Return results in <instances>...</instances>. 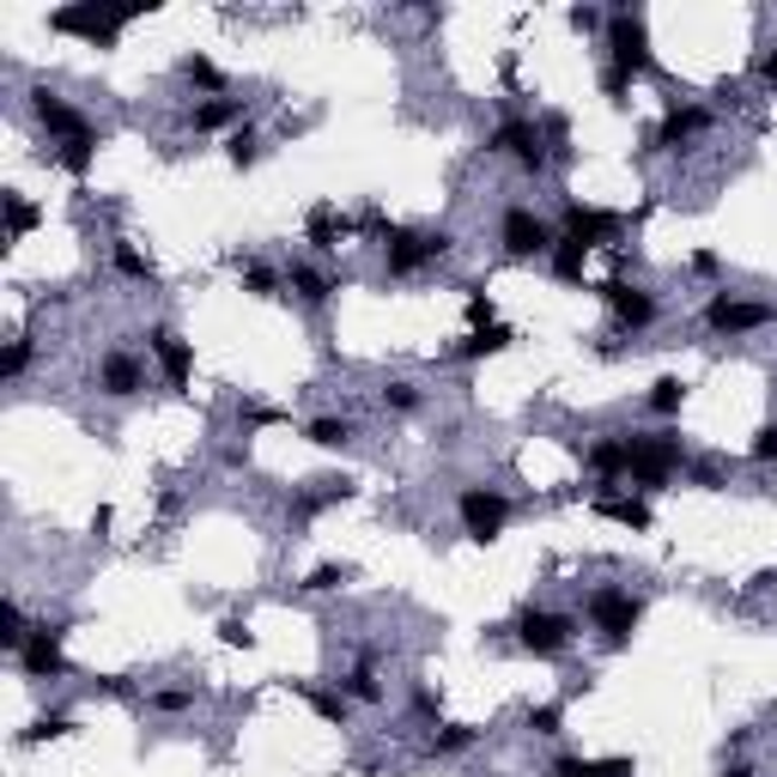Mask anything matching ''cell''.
Listing matches in <instances>:
<instances>
[{"label":"cell","mask_w":777,"mask_h":777,"mask_svg":"<svg viewBox=\"0 0 777 777\" xmlns=\"http://www.w3.org/2000/svg\"><path fill=\"white\" fill-rule=\"evenodd\" d=\"M686 468V444L675 425H663V432H626V481L632 492H663L675 474Z\"/></svg>","instance_id":"cell-1"},{"label":"cell","mask_w":777,"mask_h":777,"mask_svg":"<svg viewBox=\"0 0 777 777\" xmlns=\"http://www.w3.org/2000/svg\"><path fill=\"white\" fill-rule=\"evenodd\" d=\"M602 49H607V68H619L626 80H644V73H656V56H650V19H644L638 7H607Z\"/></svg>","instance_id":"cell-2"},{"label":"cell","mask_w":777,"mask_h":777,"mask_svg":"<svg viewBox=\"0 0 777 777\" xmlns=\"http://www.w3.org/2000/svg\"><path fill=\"white\" fill-rule=\"evenodd\" d=\"M450 250H456V231H450V225H425V231L395 225V231H389V243H383V274L389 280H413V274H425L432 262H444Z\"/></svg>","instance_id":"cell-3"},{"label":"cell","mask_w":777,"mask_h":777,"mask_svg":"<svg viewBox=\"0 0 777 777\" xmlns=\"http://www.w3.org/2000/svg\"><path fill=\"white\" fill-rule=\"evenodd\" d=\"M577 632H583L577 614H559V607H535V602H528L523 614L511 619V638L523 644L528 656H541V663H559V656L577 644Z\"/></svg>","instance_id":"cell-4"},{"label":"cell","mask_w":777,"mask_h":777,"mask_svg":"<svg viewBox=\"0 0 777 777\" xmlns=\"http://www.w3.org/2000/svg\"><path fill=\"white\" fill-rule=\"evenodd\" d=\"M553 243H559V225L541 219L528 201H516V206L498 213V255L504 262H547Z\"/></svg>","instance_id":"cell-5"},{"label":"cell","mask_w":777,"mask_h":777,"mask_svg":"<svg viewBox=\"0 0 777 777\" xmlns=\"http://www.w3.org/2000/svg\"><path fill=\"white\" fill-rule=\"evenodd\" d=\"M152 7H98V0H73V7H56L49 12V31L61 37H85V43H103L110 49L115 37H122V24L147 19Z\"/></svg>","instance_id":"cell-6"},{"label":"cell","mask_w":777,"mask_h":777,"mask_svg":"<svg viewBox=\"0 0 777 777\" xmlns=\"http://www.w3.org/2000/svg\"><path fill=\"white\" fill-rule=\"evenodd\" d=\"M486 152H492V159H511L516 171L535 176V183L553 171V152H547V140H541L535 115H504V122L486 134Z\"/></svg>","instance_id":"cell-7"},{"label":"cell","mask_w":777,"mask_h":777,"mask_svg":"<svg viewBox=\"0 0 777 777\" xmlns=\"http://www.w3.org/2000/svg\"><path fill=\"white\" fill-rule=\"evenodd\" d=\"M583 614H589V626L619 650V644H626L632 632H638V619H644V595L619 589V583H595V589L583 595Z\"/></svg>","instance_id":"cell-8"},{"label":"cell","mask_w":777,"mask_h":777,"mask_svg":"<svg viewBox=\"0 0 777 777\" xmlns=\"http://www.w3.org/2000/svg\"><path fill=\"white\" fill-rule=\"evenodd\" d=\"M511 511H516V504L504 498L498 486H481V481H474V486L456 492V523H462V535L481 541V547H492V541L511 528Z\"/></svg>","instance_id":"cell-9"},{"label":"cell","mask_w":777,"mask_h":777,"mask_svg":"<svg viewBox=\"0 0 777 777\" xmlns=\"http://www.w3.org/2000/svg\"><path fill=\"white\" fill-rule=\"evenodd\" d=\"M698 322H705L710 334H754L766 329V322H777V297H741V292H710L705 310H698Z\"/></svg>","instance_id":"cell-10"},{"label":"cell","mask_w":777,"mask_h":777,"mask_svg":"<svg viewBox=\"0 0 777 777\" xmlns=\"http://www.w3.org/2000/svg\"><path fill=\"white\" fill-rule=\"evenodd\" d=\"M31 115H37V128H43V134L56 140V147H68V140H92V134H98L92 115L73 110V103L61 98V92H49V85H37V92H31Z\"/></svg>","instance_id":"cell-11"},{"label":"cell","mask_w":777,"mask_h":777,"mask_svg":"<svg viewBox=\"0 0 777 777\" xmlns=\"http://www.w3.org/2000/svg\"><path fill=\"white\" fill-rule=\"evenodd\" d=\"M710 128V103H698V98H675L663 110V122L650 128V140H644V152H680L686 140H698Z\"/></svg>","instance_id":"cell-12"},{"label":"cell","mask_w":777,"mask_h":777,"mask_svg":"<svg viewBox=\"0 0 777 777\" xmlns=\"http://www.w3.org/2000/svg\"><path fill=\"white\" fill-rule=\"evenodd\" d=\"M602 304L614 310L619 322H626L632 334H644V329H656V316H663V304H656V292L650 286H638V280H602Z\"/></svg>","instance_id":"cell-13"},{"label":"cell","mask_w":777,"mask_h":777,"mask_svg":"<svg viewBox=\"0 0 777 777\" xmlns=\"http://www.w3.org/2000/svg\"><path fill=\"white\" fill-rule=\"evenodd\" d=\"M140 389H147V359L128 353V346H103V353H98V395L134 401Z\"/></svg>","instance_id":"cell-14"},{"label":"cell","mask_w":777,"mask_h":777,"mask_svg":"<svg viewBox=\"0 0 777 777\" xmlns=\"http://www.w3.org/2000/svg\"><path fill=\"white\" fill-rule=\"evenodd\" d=\"M12 663H19L24 680H68V675H73L68 650H61V626H37V638L24 644Z\"/></svg>","instance_id":"cell-15"},{"label":"cell","mask_w":777,"mask_h":777,"mask_svg":"<svg viewBox=\"0 0 777 777\" xmlns=\"http://www.w3.org/2000/svg\"><path fill=\"white\" fill-rule=\"evenodd\" d=\"M147 353H152V365L164 371V383L189 389V377H194V346L171 329V322H152V329H147Z\"/></svg>","instance_id":"cell-16"},{"label":"cell","mask_w":777,"mask_h":777,"mask_svg":"<svg viewBox=\"0 0 777 777\" xmlns=\"http://www.w3.org/2000/svg\"><path fill=\"white\" fill-rule=\"evenodd\" d=\"M589 511L607 516V523H619V528H632V535H644V528L656 523V511H650L644 492H614V486H595L589 492Z\"/></svg>","instance_id":"cell-17"},{"label":"cell","mask_w":777,"mask_h":777,"mask_svg":"<svg viewBox=\"0 0 777 777\" xmlns=\"http://www.w3.org/2000/svg\"><path fill=\"white\" fill-rule=\"evenodd\" d=\"M359 492V481H346V474H316V481H304L292 492V523H310V516H322L329 504H346Z\"/></svg>","instance_id":"cell-18"},{"label":"cell","mask_w":777,"mask_h":777,"mask_svg":"<svg viewBox=\"0 0 777 777\" xmlns=\"http://www.w3.org/2000/svg\"><path fill=\"white\" fill-rule=\"evenodd\" d=\"M304 238H310V250H316V255H329V250H341L346 238H359V219H346L334 201H316V206H310V219H304Z\"/></svg>","instance_id":"cell-19"},{"label":"cell","mask_w":777,"mask_h":777,"mask_svg":"<svg viewBox=\"0 0 777 777\" xmlns=\"http://www.w3.org/2000/svg\"><path fill=\"white\" fill-rule=\"evenodd\" d=\"M559 231H565V238H583L589 250H602V243H614V238H619V219H614V213H602V206H577V201H565V206H559Z\"/></svg>","instance_id":"cell-20"},{"label":"cell","mask_w":777,"mask_h":777,"mask_svg":"<svg viewBox=\"0 0 777 777\" xmlns=\"http://www.w3.org/2000/svg\"><path fill=\"white\" fill-rule=\"evenodd\" d=\"M511 346H516V334L504 329V322H492V329H468L444 359L450 365H481V359H498V353H511Z\"/></svg>","instance_id":"cell-21"},{"label":"cell","mask_w":777,"mask_h":777,"mask_svg":"<svg viewBox=\"0 0 777 777\" xmlns=\"http://www.w3.org/2000/svg\"><path fill=\"white\" fill-rule=\"evenodd\" d=\"M583 468H589L602 486L626 481V432H602V437H589V444H583Z\"/></svg>","instance_id":"cell-22"},{"label":"cell","mask_w":777,"mask_h":777,"mask_svg":"<svg viewBox=\"0 0 777 777\" xmlns=\"http://www.w3.org/2000/svg\"><path fill=\"white\" fill-rule=\"evenodd\" d=\"M250 115H243V98H201L189 110V128L194 134H231V128H243Z\"/></svg>","instance_id":"cell-23"},{"label":"cell","mask_w":777,"mask_h":777,"mask_svg":"<svg viewBox=\"0 0 777 777\" xmlns=\"http://www.w3.org/2000/svg\"><path fill=\"white\" fill-rule=\"evenodd\" d=\"M292 693L304 698V705L316 710L322 723H334V729H346V717H353V698L341 693V680H334V686H316V680H292Z\"/></svg>","instance_id":"cell-24"},{"label":"cell","mask_w":777,"mask_h":777,"mask_svg":"<svg viewBox=\"0 0 777 777\" xmlns=\"http://www.w3.org/2000/svg\"><path fill=\"white\" fill-rule=\"evenodd\" d=\"M286 286L304 310H322L334 297V274H322L316 262H286Z\"/></svg>","instance_id":"cell-25"},{"label":"cell","mask_w":777,"mask_h":777,"mask_svg":"<svg viewBox=\"0 0 777 777\" xmlns=\"http://www.w3.org/2000/svg\"><path fill=\"white\" fill-rule=\"evenodd\" d=\"M176 80L194 85V92H206V98H225V85H231L225 73H219V61H213V56H201V49L176 61Z\"/></svg>","instance_id":"cell-26"},{"label":"cell","mask_w":777,"mask_h":777,"mask_svg":"<svg viewBox=\"0 0 777 777\" xmlns=\"http://www.w3.org/2000/svg\"><path fill=\"white\" fill-rule=\"evenodd\" d=\"M304 437L316 450H346L359 437V425L346 420V413H316V420H304Z\"/></svg>","instance_id":"cell-27"},{"label":"cell","mask_w":777,"mask_h":777,"mask_svg":"<svg viewBox=\"0 0 777 777\" xmlns=\"http://www.w3.org/2000/svg\"><path fill=\"white\" fill-rule=\"evenodd\" d=\"M341 693L353 698V705H383V680H377V650H365L353 663V675L341 680Z\"/></svg>","instance_id":"cell-28"},{"label":"cell","mask_w":777,"mask_h":777,"mask_svg":"<svg viewBox=\"0 0 777 777\" xmlns=\"http://www.w3.org/2000/svg\"><path fill=\"white\" fill-rule=\"evenodd\" d=\"M474 741H481V729H474V723H432V735H425V754H432V759H450V754H468Z\"/></svg>","instance_id":"cell-29"},{"label":"cell","mask_w":777,"mask_h":777,"mask_svg":"<svg viewBox=\"0 0 777 777\" xmlns=\"http://www.w3.org/2000/svg\"><path fill=\"white\" fill-rule=\"evenodd\" d=\"M583 262H589V243H583V238H565V231H559V243H553V255H547L553 280H565V286H583Z\"/></svg>","instance_id":"cell-30"},{"label":"cell","mask_w":777,"mask_h":777,"mask_svg":"<svg viewBox=\"0 0 777 777\" xmlns=\"http://www.w3.org/2000/svg\"><path fill=\"white\" fill-rule=\"evenodd\" d=\"M110 268H115L122 280H134V286H159V268H152L128 238H115V243H110Z\"/></svg>","instance_id":"cell-31"},{"label":"cell","mask_w":777,"mask_h":777,"mask_svg":"<svg viewBox=\"0 0 777 777\" xmlns=\"http://www.w3.org/2000/svg\"><path fill=\"white\" fill-rule=\"evenodd\" d=\"M0 206H7V243H24V238L37 231V219H43V206H37V201H24L19 189H7V194H0Z\"/></svg>","instance_id":"cell-32"},{"label":"cell","mask_w":777,"mask_h":777,"mask_svg":"<svg viewBox=\"0 0 777 777\" xmlns=\"http://www.w3.org/2000/svg\"><path fill=\"white\" fill-rule=\"evenodd\" d=\"M31 638H37V626L24 619V607L7 595V602H0V650H7V656H19Z\"/></svg>","instance_id":"cell-33"},{"label":"cell","mask_w":777,"mask_h":777,"mask_svg":"<svg viewBox=\"0 0 777 777\" xmlns=\"http://www.w3.org/2000/svg\"><path fill=\"white\" fill-rule=\"evenodd\" d=\"M559 777H632V759H583V754H559L553 759Z\"/></svg>","instance_id":"cell-34"},{"label":"cell","mask_w":777,"mask_h":777,"mask_svg":"<svg viewBox=\"0 0 777 777\" xmlns=\"http://www.w3.org/2000/svg\"><path fill=\"white\" fill-rule=\"evenodd\" d=\"M686 395H693V389H686V377H656V383H650V395H644V407H650L656 420H680Z\"/></svg>","instance_id":"cell-35"},{"label":"cell","mask_w":777,"mask_h":777,"mask_svg":"<svg viewBox=\"0 0 777 777\" xmlns=\"http://www.w3.org/2000/svg\"><path fill=\"white\" fill-rule=\"evenodd\" d=\"M225 159H231V171H255V164H262V134H255V122H243V128L225 134Z\"/></svg>","instance_id":"cell-36"},{"label":"cell","mask_w":777,"mask_h":777,"mask_svg":"<svg viewBox=\"0 0 777 777\" xmlns=\"http://www.w3.org/2000/svg\"><path fill=\"white\" fill-rule=\"evenodd\" d=\"M49 164H61L68 176H92V164H98V134H92V140H68V147H49Z\"/></svg>","instance_id":"cell-37"},{"label":"cell","mask_w":777,"mask_h":777,"mask_svg":"<svg viewBox=\"0 0 777 777\" xmlns=\"http://www.w3.org/2000/svg\"><path fill=\"white\" fill-rule=\"evenodd\" d=\"M377 401H383L389 413H420V407H425V389L413 383V377H383Z\"/></svg>","instance_id":"cell-38"},{"label":"cell","mask_w":777,"mask_h":777,"mask_svg":"<svg viewBox=\"0 0 777 777\" xmlns=\"http://www.w3.org/2000/svg\"><path fill=\"white\" fill-rule=\"evenodd\" d=\"M535 122H541V140H547L553 164L572 159V115H565V110H547V115H535Z\"/></svg>","instance_id":"cell-39"},{"label":"cell","mask_w":777,"mask_h":777,"mask_svg":"<svg viewBox=\"0 0 777 777\" xmlns=\"http://www.w3.org/2000/svg\"><path fill=\"white\" fill-rule=\"evenodd\" d=\"M238 274H243V292H250V297H280V286H286V274H280V268L243 262V255H238Z\"/></svg>","instance_id":"cell-40"},{"label":"cell","mask_w":777,"mask_h":777,"mask_svg":"<svg viewBox=\"0 0 777 777\" xmlns=\"http://www.w3.org/2000/svg\"><path fill=\"white\" fill-rule=\"evenodd\" d=\"M346 583H353V565H341V559H322L316 572H310L304 583H297V589H304V595H329V589H346Z\"/></svg>","instance_id":"cell-41"},{"label":"cell","mask_w":777,"mask_h":777,"mask_svg":"<svg viewBox=\"0 0 777 777\" xmlns=\"http://www.w3.org/2000/svg\"><path fill=\"white\" fill-rule=\"evenodd\" d=\"M528 729H535L541 741H559V735H565V705H559V698H541V705H528Z\"/></svg>","instance_id":"cell-42"},{"label":"cell","mask_w":777,"mask_h":777,"mask_svg":"<svg viewBox=\"0 0 777 777\" xmlns=\"http://www.w3.org/2000/svg\"><path fill=\"white\" fill-rule=\"evenodd\" d=\"M73 729H80V723H73L68 710H43V717H37L31 729L19 735V741H24V747H37V741H61V735H73Z\"/></svg>","instance_id":"cell-43"},{"label":"cell","mask_w":777,"mask_h":777,"mask_svg":"<svg viewBox=\"0 0 777 777\" xmlns=\"http://www.w3.org/2000/svg\"><path fill=\"white\" fill-rule=\"evenodd\" d=\"M194 698H201V686H159V693H152L147 705L159 710V717H183V710L194 705Z\"/></svg>","instance_id":"cell-44"},{"label":"cell","mask_w":777,"mask_h":777,"mask_svg":"<svg viewBox=\"0 0 777 777\" xmlns=\"http://www.w3.org/2000/svg\"><path fill=\"white\" fill-rule=\"evenodd\" d=\"M24 371H31V334H12V341H7V353H0V377H7V383H19Z\"/></svg>","instance_id":"cell-45"},{"label":"cell","mask_w":777,"mask_h":777,"mask_svg":"<svg viewBox=\"0 0 777 777\" xmlns=\"http://www.w3.org/2000/svg\"><path fill=\"white\" fill-rule=\"evenodd\" d=\"M747 456H754V462H766V468H777V420H766V425H759V432H754V444H747Z\"/></svg>","instance_id":"cell-46"},{"label":"cell","mask_w":777,"mask_h":777,"mask_svg":"<svg viewBox=\"0 0 777 777\" xmlns=\"http://www.w3.org/2000/svg\"><path fill=\"white\" fill-rule=\"evenodd\" d=\"M219 638H225L231 650H250L255 632H250V619H243V614H225V619H219Z\"/></svg>","instance_id":"cell-47"},{"label":"cell","mask_w":777,"mask_h":777,"mask_svg":"<svg viewBox=\"0 0 777 777\" xmlns=\"http://www.w3.org/2000/svg\"><path fill=\"white\" fill-rule=\"evenodd\" d=\"M565 19H572V31H583V37L607 31V12H602V7H589V0H583V7H572Z\"/></svg>","instance_id":"cell-48"},{"label":"cell","mask_w":777,"mask_h":777,"mask_svg":"<svg viewBox=\"0 0 777 777\" xmlns=\"http://www.w3.org/2000/svg\"><path fill=\"white\" fill-rule=\"evenodd\" d=\"M243 425H286V413L268 407V401H243Z\"/></svg>","instance_id":"cell-49"},{"label":"cell","mask_w":777,"mask_h":777,"mask_svg":"<svg viewBox=\"0 0 777 777\" xmlns=\"http://www.w3.org/2000/svg\"><path fill=\"white\" fill-rule=\"evenodd\" d=\"M626 92H632V80L619 68H607L602 61V98H614V103H626Z\"/></svg>","instance_id":"cell-50"},{"label":"cell","mask_w":777,"mask_h":777,"mask_svg":"<svg viewBox=\"0 0 777 777\" xmlns=\"http://www.w3.org/2000/svg\"><path fill=\"white\" fill-rule=\"evenodd\" d=\"M754 73H759V85H766V92H777V43H771V49H759Z\"/></svg>","instance_id":"cell-51"},{"label":"cell","mask_w":777,"mask_h":777,"mask_svg":"<svg viewBox=\"0 0 777 777\" xmlns=\"http://www.w3.org/2000/svg\"><path fill=\"white\" fill-rule=\"evenodd\" d=\"M693 274H698V280H717V274H723V255H717V250H693Z\"/></svg>","instance_id":"cell-52"},{"label":"cell","mask_w":777,"mask_h":777,"mask_svg":"<svg viewBox=\"0 0 777 777\" xmlns=\"http://www.w3.org/2000/svg\"><path fill=\"white\" fill-rule=\"evenodd\" d=\"M413 717L437 723V693H432V686H413Z\"/></svg>","instance_id":"cell-53"},{"label":"cell","mask_w":777,"mask_h":777,"mask_svg":"<svg viewBox=\"0 0 777 777\" xmlns=\"http://www.w3.org/2000/svg\"><path fill=\"white\" fill-rule=\"evenodd\" d=\"M693 481L698 486H723V468H717V462H705V468H693Z\"/></svg>","instance_id":"cell-54"},{"label":"cell","mask_w":777,"mask_h":777,"mask_svg":"<svg viewBox=\"0 0 777 777\" xmlns=\"http://www.w3.org/2000/svg\"><path fill=\"white\" fill-rule=\"evenodd\" d=\"M225 468H250V444H231L225 450Z\"/></svg>","instance_id":"cell-55"},{"label":"cell","mask_w":777,"mask_h":777,"mask_svg":"<svg viewBox=\"0 0 777 777\" xmlns=\"http://www.w3.org/2000/svg\"><path fill=\"white\" fill-rule=\"evenodd\" d=\"M717 777H759V771H754V759H735V766H723Z\"/></svg>","instance_id":"cell-56"},{"label":"cell","mask_w":777,"mask_h":777,"mask_svg":"<svg viewBox=\"0 0 777 777\" xmlns=\"http://www.w3.org/2000/svg\"><path fill=\"white\" fill-rule=\"evenodd\" d=\"M547 777H559V771H547Z\"/></svg>","instance_id":"cell-57"}]
</instances>
